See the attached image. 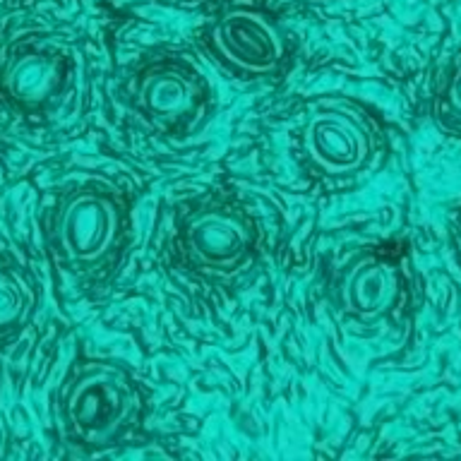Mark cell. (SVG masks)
Here are the masks:
<instances>
[{
	"mask_svg": "<svg viewBox=\"0 0 461 461\" xmlns=\"http://www.w3.org/2000/svg\"><path fill=\"white\" fill-rule=\"evenodd\" d=\"M447 104H449L454 113L461 115V63L454 70L452 79H449V86H447Z\"/></svg>",
	"mask_w": 461,
	"mask_h": 461,
	"instance_id": "10",
	"label": "cell"
},
{
	"mask_svg": "<svg viewBox=\"0 0 461 461\" xmlns=\"http://www.w3.org/2000/svg\"><path fill=\"white\" fill-rule=\"evenodd\" d=\"M255 233L230 209H204L185 223V250L194 265L212 274H233L248 265Z\"/></svg>",
	"mask_w": 461,
	"mask_h": 461,
	"instance_id": "2",
	"label": "cell"
},
{
	"mask_svg": "<svg viewBox=\"0 0 461 461\" xmlns=\"http://www.w3.org/2000/svg\"><path fill=\"white\" fill-rule=\"evenodd\" d=\"M60 82V68L53 58L41 53H27L14 58L5 70L3 86L22 106H39L49 101Z\"/></svg>",
	"mask_w": 461,
	"mask_h": 461,
	"instance_id": "8",
	"label": "cell"
},
{
	"mask_svg": "<svg viewBox=\"0 0 461 461\" xmlns=\"http://www.w3.org/2000/svg\"><path fill=\"white\" fill-rule=\"evenodd\" d=\"M197 82L178 68L144 72L135 89V108L157 128H176L197 111Z\"/></svg>",
	"mask_w": 461,
	"mask_h": 461,
	"instance_id": "6",
	"label": "cell"
},
{
	"mask_svg": "<svg viewBox=\"0 0 461 461\" xmlns=\"http://www.w3.org/2000/svg\"><path fill=\"white\" fill-rule=\"evenodd\" d=\"M308 157L324 173H351L363 166L370 151L366 128L353 115L324 111L312 115L305 130Z\"/></svg>",
	"mask_w": 461,
	"mask_h": 461,
	"instance_id": "5",
	"label": "cell"
},
{
	"mask_svg": "<svg viewBox=\"0 0 461 461\" xmlns=\"http://www.w3.org/2000/svg\"><path fill=\"white\" fill-rule=\"evenodd\" d=\"M63 411L72 438L86 447H108L140 420L142 399L121 367L92 363L72 380Z\"/></svg>",
	"mask_w": 461,
	"mask_h": 461,
	"instance_id": "1",
	"label": "cell"
},
{
	"mask_svg": "<svg viewBox=\"0 0 461 461\" xmlns=\"http://www.w3.org/2000/svg\"><path fill=\"white\" fill-rule=\"evenodd\" d=\"M121 230V214L106 194L75 193L58 216L56 238L68 259L86 265L113 248Z\"/></svg>",
	"mask_w": 461,
	"mask_h": 461,
	"instance_id": "3",
	"label": "cell"
},
{
	"mask_svg": "<svg viewBox=\"0 0 461 461\" xmlns=\"http://www.w3.org/2000/svg\"><path fill=\"white\" fill-rule=\"evenodd\" d=\"M212 46L221 60L248 75L272 72L284 58V41L276 27L252 10L223 14L212 29Z\"/></svg>",
	"mask_w": 461,
	"mask_h": 461,
	"instance_id": "4",
	"label": "cell"
},
{
	"mask_svg": "<svg viewBox=\"0 0 461 461\" xmlns=\"http://www.w3.org/2000/svg\"><path fill=\"white\" fill-rule=\"evenodd\" d=\"M399 295V272L380 258H360L341 284V305L348 315L375 320L384 315Z\"/></svg>",
	"mask_w": 461,
	"mask_h": 461,
	"instance_id": "7",
	"label": "cell"
},
{
	"mask_svg": "<svg viewBox=\"0 0 461 461\" xmlns=\"http://www.w3.org/2000/svg\"><path fill=\"white\" fill-rule=\"evenodd\" d=\"M29 312L27 288L7 269H0V334L17 330Z\"/></svg>",
	"mask_w": 461,
	"mask_h": 461,
	"instance_id": "9",
	"label": "cell"
}]
</instances>
